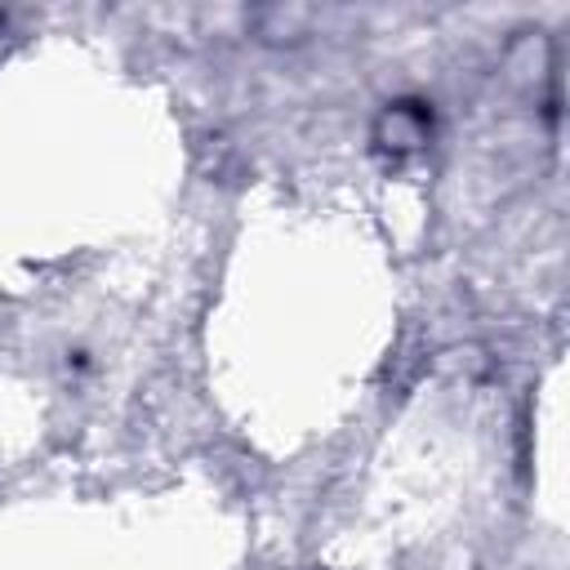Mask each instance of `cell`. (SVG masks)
Here are the masks:
<instances>
[{
    "instance_id": "1",
    "label": "cell",
    "mask_w": 570,
    "mask_h": 570,
    "mask_svg": "<svg viewBox=\"0 0 570 570\" xmlns=\"http://www.w3.org/2000/svg\"><path fill=\"white\" fill-rule=\"evenodd\" d=\"M432 134V116L419 107V102H396L379 116V142L383 147H396V151H410L419 142H428Z\"/></svg>"
}]
</instances>
